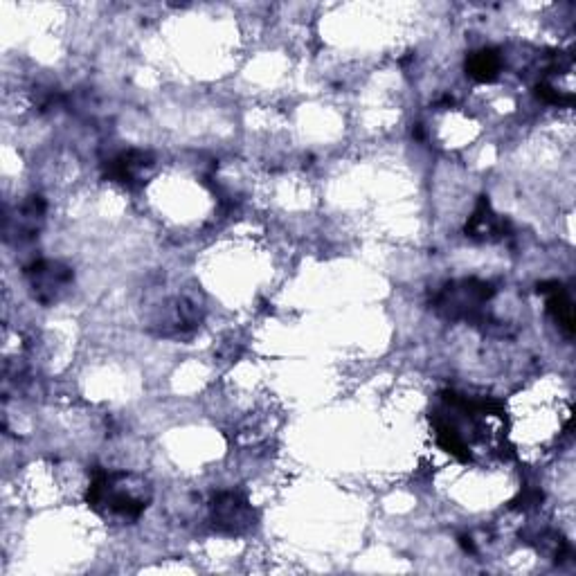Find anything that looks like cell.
Here are the masks:
<instances>
[{"mask_svg":"<svg viewBox=\"0 0 576 576\" xmlns=\"http://www.w3.org/2000/svg\"><path fill=\"white\" fill-rule=\"evenodd\" d=\"M151 502V486L135 473H97L88 486V504L99 516L117 520L140 518Z\"/></svg>","mask_w":576,"mask_h":576,"instance_id":"cell-1","label":"cell"},{"mask_svg":"<svg viewBox=\"0 0 576 576\" xmlns=\"http://www.w3.org/2000/svg\"><path fill=\"white\" fill-rule=\"evenodd\" d=\"M495 288L482 279H462L448 284L437 297V311L448 320H477L482 306L491 300Z\"/></svg>","mask_w":576,"mask_h":576,"instance_id":"cell-2","label":"cell"},{"mask_svg":"<svg viewBox=\"0 0 576 576\" xmlns=\"http://www.w3.org/2000/svg\"><path fill=\"white\" fill-rule=\"evenodd\" d=\"M25 279L34 300L39 304L50 306L57 304L61 297L68 293L72 279H75V273H72L70 266L61 264V261L39 259L32 261V264L25 268Z\"/></svg>","mask_w":576,"mask_h":576,"instance_id":"cell-3","label":"cell"},{"mask_svg":"<svg viewBox=\"0 0 576 576\" xmlns=\"http://www.w3.org/2000/svg\"><path fill=\"white\" fill-rule=\"evenodd\" d=\"M212 522L223 534L237 536L252 527L255 513H252L246 498H241V495L234 491H225L216 495L212 502Z\"/></svg>","mask_w":576,"mask_h":576,"instance_id":"cell-4","label":"cell"},{"mask_svg":"<svg viewBox=\"0 0 576 576\" xmlns=\"http://www.w3.org/2000/svg\"><path fill=\"white\" fill-rule=\"evenodd\" d=\"M201 322V306L192 297H174L167 306H162L160 333L165 336H183L198 327Z\"/></svg>","mask_w":576,"mask_h":576,"instance_id":"cell-5","label":"cell"},{"mask_svg":"<svg viewBox=\"0 0 576 576\" xmlns=\"http://www.w3.org/2000/svg\"><path fill=\"white\" fill-rule=\"evenodd\" d=\"M151 167H153V156L149 151L129 149V151H122L120 156H115L113 160H108L106 176L115 180V183L133 185V183H138L142 174H147Z\"/></svg>","mask_w":576,"mask_h":576,"instance_id":"cell-6","label":"cell"},{"mask_svg":"<svg viewBox=\"0 0 576 576\" xmlns=\"http://www.w3.org/2000/svg\"><path fill=\"white\" fill-rule=\"evenodd\" d=\"M43 219H45V201L41 196H30L21 207H18L14 216H7L5 219L7 237L32 239L34 234L41 230Z\"/></svg>","mask_w":576,"mask_h":576,"instance_id":"cell-7","label":"cell"},{"mask_svg":"<svg viewBox=\"0 0 576 576\" xmlns=\"http://www.w3.org/2000/svg\"><path fill=\"white\" fill-rule=\"evenodd\" d=\"M504 230H507V223H504L498 214L491 210V203L486 198H480L475 212L466 223V237L471 239H500Z\"/></svg>","mask_w":576,"mask_h":576,"instance_id":"cell-8","label":"cell"},{"mask_svg":"<svg viewBox=\"0 0 576 576\" xmlns=\"http://www.w3.org/2000/svg\"><path fill=\"white\" fill-rule=\"evenodd\" d=\"M538 291L547 295V309L552 313V318L558 322V327H561L567 336H572L574 333V306L570 295L563 288V284L558 282H547L543 286H538Z\"/></svg>","mask_w":576,"mask_h":576,"instance_id":"cell-9","label":"cell"},{"mask_svg":"<svg viewBox=\"0 0 576 576\" xmlns=\"http://www.w3.org/2000/svg\"><path fill=\"white\" fill-rule=\"evenodd\" d=\"M502 68V59L495 50H477L466 59V70L475 81L489 84V81L498 79Z\"/></svg>","mask_w":576,"mask_h":576,"instance_id":"cell-10","label":"cell"}]
</instances>
